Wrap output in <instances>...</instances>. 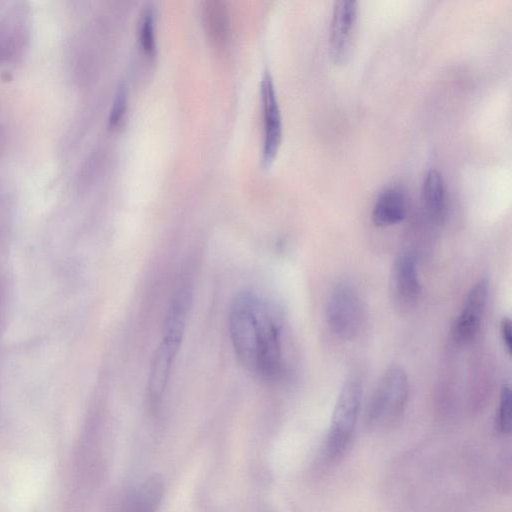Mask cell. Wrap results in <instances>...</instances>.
Returning <instances> with one entry per match:
<instances>
[{
    "mask_svg": "<svg viewBox=\"0 0 512 512\" xmlns=\"http://www.w3.org/2000/svg\"><path fill=\"white\" fill-rule=\"evenodd\" d=\"M231 343L240 363L263 381L279 380L285 371L283 321L266 299L239 294L228 315Z\"/></svg>",
    "mask_w": 512,
    "mask_h": 512,
    "instance_id": "obj_1",
    "label": "cell"
},
{
    "mask_svg": "<svg viewBox=\"0 0 512 512\" xmlns=\"http://www.w3.org/2000/svg\"><path fill=\"white\" fill-rule=\"evenodd\" d=\"M189 298L178 294L164 320L163 336L153 356L147 383V398L152 410L159 406L186 327Z\"/></svg>",
    "mask_w": 512,
    "mask_h": 512,
    "instance_id": "obj_2",
    "label": "cell"
},
{
    "mask_svg": "<svg viewBox=\"0 0 512 512\" xmlns=\"http://www.w3.org/2000/svg\"><path fill=\"white\" fill-rule=\"evenodd\" d=\"M362 396V382L351 374L343 383L333 409L325 445L329 461H338L348 449L358 419Z\"/></svg>",
    "mask_w": 512,
    "mask_h": 512,
    "instance_id": "obj_3",
    "label": "cell"
},
{
    "mask_svg": "<svg viewBox=\"0 0 512 512\" xmlns=\"http://www.w3.org/2000/svg\"><path fill=\"white\" fill-rule=\"evenodd\" d=\"M409 396L405 370L390 365L380 378L367 406L366 420L373 426H387L402 416Z\"/></svg>",
    "mask_w": 512,
    "mask_h": 512,
    "instance_id": "obj_4",
    "label": "cell"
},
{
    "mask_svg": "<svg viewBox=\"0 0 512 512\" xmlns=\"http://www.w3.org/2000/svg\"><path fill=\"white\" fill-rule=\"evenodd\" d=\"M326 318L338 338L353 340L358 336L364 321V307L351 285L342 282L334 286L327 301Z\"/></svg>",
    "mask_w": 512,
    "mask_h": 512,
    "instance_id": "obj_5",
    "label": "cell"
},
{
    "mask_svg": "<svg viewBox=\"0 0 512 512\" xmlns=\"http://www.w3.org/2000/svg\"><path fill=\"white\" fill-rule=\"evenodd\" d=\"M421 290L414 254L401 251L393 261L389 279V293L394 306L408 311L416 305Z\"/></svg>",
    "mask_w": 512,
    "mask_h": 512,
    "instance_id": "obj_6",
    "label": "cell"
},
{
    "mask_svg": "<svg viewBox=\"0 0 512 512\" xmlns=\"http://www.w3.org/2000/svg\"><path fill=\"white\" fill-rule=\"evenodd\" d=\"M488 280L478 279L469 289L454 322L452 337L461 347L471 344L477 337L488 298Z\"/></svg>",
    "mask_w": 512,
    "mask_h": 512,
    "instance_id": "obj_7",
    "label": "cell"
},
{
    "mask_svg": "<svg viewBox=\"0 0 512 512\" xmlns=\"http://www.w3.org/2000/svg\"><path fill=\"white\" fill-rule=\"evenodd\" d=\"M358 14V2L338 0L333 4L329 52L334 63H345L351 54Z\"/></svg>",
    "mask_w": 512,
    "mask_h": 512,
    "instance_id": "obj_8",
    "label": "cell"
},
{
    "mask_svg": "<svg viewBox=\"0 0 512 512\" xmlns=\"http://www.w3.org/2000/svg\"><path fill=\"white\" fill-rule=\"evenodd\" d=\"M260 90L264 119L262 155L264 161L268 162L277 153L282 137L281 113L269 71H265L262 76Z\"/></svg>",
    "mask_w": 512,
    "mask_h": 512,
    "instance_id": "obj_9",
    "label": "cell"
},
{
    "mask_svg": "<svg viewBox=\"0 0 512 512\" xmlns=\"http://www.w3.org/2000/svg\"><path fill=\"white\" fill-rule=\"evenodd\" d=\"M407 215L405 193L398 187H389L377 197L371 213L375 226L389 227L402 222Z\"/></svg>",
    "mask_w": 512,
    "mask_h": 512,
    "instance_id": "obj_10",
    "label": "cell"
},
{
    "mask_svg": "<svg viewBox=\"0 0 512 512\" xmlns=\"http://www.w3.org/2000/svg\"><path fill=\"white\" fill-rule=\"evenodd\" d=\"M423 205L429 219L435 224H442L446 212L445 185L441 173L430 169L422 184Z\"/></svg>",
    "mask_w": 512,
    "mask_h": 512,
    "instance_id": "obj_11",
    "label": "cell"
},
{
    "mask_svg": "<svg viewBox=\"0 0 512 512\" xmlns=\"http://www.w3.org/2000/svg\"><path fill=\"white\" fill-rule=\"evenodd\" d=\"M163 493L162 477L152 474L129 496L123 512H156L162 501Z\"/></svg>",
    "mask_w": 512,
    "mask_h": 512,
    "instance_id": "obj_12",
    "label": "cell"
},
{
    "mask_svg": "<svg viewBox=\"0 0 512 512\" xmlns=\"http://www.w3.org/2000/svg\"><path fill=\"white\" fill-rule=\"evenodd\" d=\"M204 28L209 38L217 45L227 42L230 32V18L223 0H206L202 7Z\"/></svg>",
    "mask_w": 512,
    "mask_h": 512,
    "instance_id": "obj_13",
    "label": "cell"
},
{
    "mask_svg": "<svg viewBox=\"0 0 512 512\" xmlns=\"http://www.w3.org/2000/svg\"><path fill=\"white\" fill-rule=\"evenodd\" d=\"M138 39L142 49L148 54L153 55L155 46V12L152 6L145 7L138 21Z\"/></svg>",
    "mask_w": 512,
    "mask_h": 512,
    "instance_id": "obj_14",
    "label": "cell"
},
{
    "mask_svg": "<svg viewBox=\"0 0 512 512\" xmlns=\"http://www.w3.org/2000/svg\"><path fill=\"white\" fill-rule=\"evenodd\" d=\"M496 424L500 433H510L512 426V394L509 384H504L500 391Z\"/></svg>",
    "mask_w": 512,
    "mask_h": 512,
    "instance_id": "obj_15",
    "label": "cell"
},
{
    "mask_svg": "<svg viewBox=\"0 0 512 512\" xmlns=\"http://www.w3.org/2000/svg\"><path fill=\"white\" fill-rule=\"evenodd\" d=\"M127 87L125 83H120L115 92V96L112 102V107L108 117L110 126L117 125L123 114L125 113L127 106Z\"/></svg>",
    "mask_w": 512,
    "mask_h": 512,
    "instance_id": "obj_16",
    "label": "cell"
},
{
    "mask_svg": "<svg viewBox=\"0 0 512 512\" xmlns=\"http://www.w3.org/2000/svg\"><path fill=\"white\" fill-rule=\"evenodd\" d=\"M500 336L503 347L508 356L512 352V323L509 317H503L500 321Z\"/></svg>",
    "mask_w": 512,
    "mask_h": 512,
    "instance_id": "obj_17",
    "label": "cell"
}]
</instances>
